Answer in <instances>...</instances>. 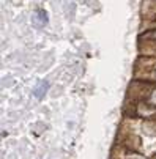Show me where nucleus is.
Returning a JSON list of instances; mask_svg holds the SVG:
<instances>
[{"mask_svg":"<svg viewBox=\"0 0 156 159\" xmlns=\"http://www.w3.org/2000/svg\"><path fill=\"white\" fill-rule=\"evenodd\" d=\"M33 22L36 25H46L48 24V13L44 10H36L33 16Z\"/></svg>","mask_w":156,"mask_h":159,"instance_id":"f257e3e1","label":"nucleus"},{"mask_svg":"<svg viewBox=\"0 0 156 159\" xmlns=\"http://www.w3.org/2000/svg\"><path fill=\"white\" fill-rule=\"evenodd\" d=\"M48 84L46 82H39L36 87H35V90H33V93H35V96L36 98H43L44 96V93H46V90H48Z\"/></svg>","mask_w":156,"mask_h":159,"instance_id":"f03ea898","label":"nucleus"}]
</instances>
